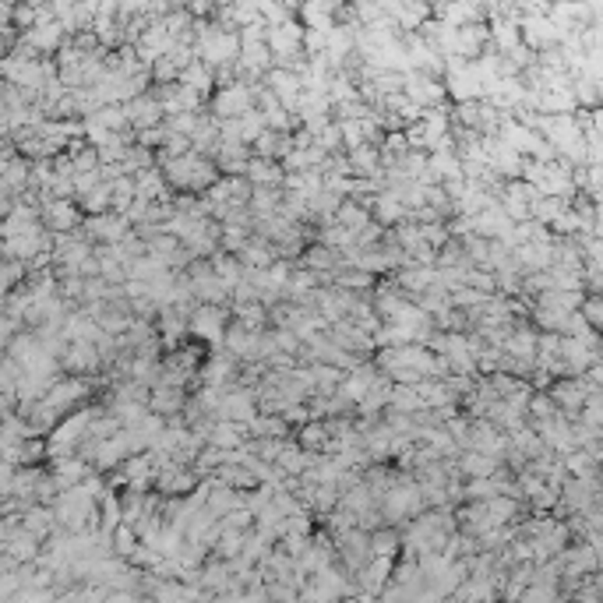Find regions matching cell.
Masks as SVG:
<instances>
[{"label": "cell", "instance_id": "8992f818", "mask_svg": "<svg viewBox=\"0 0 603 603\" xmlns=\"http://www.w3.org/2000/svg\"><path fill=\"white\" fill-rule=\"evenodd\" d=\"M60 368H64L67 377H89V374L102 371L106 360H102V353H99L95 342H71L67 353H64V360H60Z\"/></svg>", "mask_w": 603, "mask_h": 603}, {"label": "cell", "instance_id": "3957f363", "mask_svg": "<svg viewBox=\"0 0 603 603\" xmlns=\"http://www.w3.org/2000/svg\"><path fill=\"white\" fill-rule=\"evenodd\" d=\"M43 226L49 233H82L85 226V212L78 201H60V198H43Z\"/></svg>", "mask_w": 603, "mask_h": 603}, {"label": "cell", "instance_id": "d6986e66", "mask_svg": "<svg viewBox=\"0 0 603 603\" xmlns=\"http://www.w3.org/2000/svg\"><path fill=\"white\" fill-rule=\"evenodd\" d=\"M78 205H82V212H85V216H106V212H113V187L99 184L95 191H89Z\"/></svg>", "mask_w": 603, "mask_h": 603}, {"label": "cell", "instance_id": "ffe728a7", "mask_svg": "<svg viewBox=\"0 0 603 603\" xmlns=\"http://www.w3.org/2000/svg\"><path fill=\"white\" fill-rule=\"evenodd\" d=\"M417 304L430 315V318H441V315L456 311V307H452V293H445V289H438V286H434L430 293H423Z\"/></svg>", "mask_w": 603, "mask_h": 603}, {"label": "cell", "instance_id": "e0dca14e", "mask_svg": "<svg viewBox=\"0 0 603 603\" xmlns=\"http://www.w3.org/2000/svg\"><path fill=\"white\" fill-rule=\"evenodd\" d=\"M247 427H251V438H279V441L293 438V434H289V423L282 417H272V413H258Z\"/></svg>", "mask_w": 603, "mask_h": 603}, {"label": "cell", "instance_id": "ac0fdd59", "mask_svg": "<svg viewBox=\"0 0 603 603\" xmlns=\"http://www.w3.org/2000/svg\"><path fill=\"white\" fill-rule=\"evenodd\" d=\"M568 208H572V201H561V198H536V201H533V223H540V226L551 230Z\"/></svg>", "mask_w": 603, "mask_h": 603}, {"label": "cell", "instance_id": "603a6c76", "mask_svg": "<svg viewBox=\"0 0 603 603\" xmlns=\"http://www.w3.org/2000/svg\"><path fill=\"white\" fill-rule=\"evenodd\" d=\"M582 315H586V322L593 325V332H600L603 335V297H586Z\"/></svg>", "mask_w": 603, "mask_h": 603}, {"label": "cell", "instance_id": "277c9868", "mask_svg": "<svg viewBox=\"0 0 603 603\" xmlns=\"http://www.w3.org/2000/svg\"><path fill=\"white\" fill-rule=\"evenodd\" d=\"M131 233H135V226H131L124 216H117V212L89 216V219H85V226H82V236H85V240H93L95 247H99V244H124Z\"/></svg>", "mask_w": 603, "mask_h": 603}, {"label": "cell", "instance_id": "7c38bea8", "mask_svg": "<svg viewBox=\"0 0 603 603\" xmlns=\"http://www.w3.org/2000/svg\"><path fill=\"white\" fill-rule=\"evenodd\" d=\"M452 181H466L459 152H434L430 155V184H452Z\"/></svg>", "mask_w": 603, "mask_h": 603}, {"label": "cell", "instance_id": "d4e9b609", "mask_svg": "<svg viewBox=\"0 0 603 603\" xmlns=\"http://www.w3.org/2000/svg\"><path fill=\"white\" fill-rule=\"evenodd\" d=\"M575 603H603V593L597 590V586H579Z\"/></svg>", "mask_w": 603, "mask_h": 603}, {"label": "cell", "instance_id": "484cf974", "mask_svg": "<svg viewBox=\"0 0 603 603\" xmlns=\"http://www.w3.org/2000/svg\"><path fill=\"white\" fill-rule=\"evenodd\" d=\"M597 89H600V110H603V82H597Z\"/></svg>", "mask_w": 603, "mask_h": 603}, {"label": "cell", "instance_id": "6da1fadb", "mask_svg": "<svg viewBox=\"0 0 603 603\" xmlns=\"http://www.w3.org/2000/svg\"><path fill=\"white\" fill-rule=\"evenodd\" d=\"M233 322V307H208V304H198L191 311V339H201L208 342L212 350H219L226 342V328Z\"/></svg>", "mask_w": 603, "mask_h": 603}, {"label": "cell", "instance_id": "7402d4cb", "mask_svg": "<svg viewBox=\"0 0 603 603\" xmlns=\"http://www.w3.org/2000/svg\"><path fill=\"white\" fill-rule=\"evenodd\" d=\"M395 547H399V536L392 533V529H381V533H374L371 536V551L381 557H392L395 554Z\"/></svg>", "mask_w": 603, "mask_h": 603}, {"label": "cell", "instance_id": "44dd1931", "mask_svg": "<svg viewBox=\"0 0 603 603\" xmlns=\"http://www.w3.org/2000/svg\"><path fill=\"white\" fill-rule=\"evenodd\" d=\"M575 99H579V110H600V89L593 78L579 75L575 78Z\"/></svg>", "mask_w": 603, "mask_h": 603}, {"label": "cell", "instance_id": "9a60e30c", "mask_svg": "<svg viewBox=\"0 0 603 603\" xmlns=\"http://www.w3.org/2000/svg\"><path fill=\"white\" fill-rule=\"evenodd\" d=\"M335 223H339V226H346L353 236H360V233L374 223V216H371V208H368V205H360V201H342V208H339Z\"/></svg>", "mask_w": 603, "mask_h": 603}, {"label": "cell", "instance_id": "5b68a950", "mask_svg": "<svg viewBox=\"0 0 603 603\" xmlns=\"http://www.w3.org/2000/svg\"><path fill=\"white\" fill-rule=\"evenodd\" d=\"M406 99L417 102L420 110H438V106H448V89H445V82H438L423 71H410L406 75Z\"/></svg>", "mask_w": 603, "mask_h": 603}, {"label": "cell", "instance_id": "7a4b0ae2", "mask_svg": "<svg viewBox=\"0 0 603 603\" xmlns=\"http://www.w3.org/2000/svg\"><path fill=\"white\" fill-rule=\"evenodd\" d=\"M208 110H212V117H219V120H240L244 113L258 110V93L236 82V85H226V89H216Z\"/></svg>", "mask_w": 603, "mask_h": 603}, {"label": "cell", "instance_id": "4fadbf2b", "mask_svg": "<svg viewBox=\"0 0 603 603\" xmlns=\"http://www.w3.org/2000/svg\"><path fill=\"white\" fill-rule=\"evenodd\" d=\"M286 166L282 163H272V159H251V166H247V181L254 187H282L286 184Z\"/></svg>", "mask_w": 603, "mask_h": 603}, {"label": "cell", "instance_id": "30bf717a", "mask_svg": "<svg viewBox=\"0 0 603 603\" xmlns=\"http://www.w3.org/2000/svg\"><path fill=\"white\" fill-rule=\"evenodd\" d=\"M187 395L184 388H173V385H155L152 388V399H148V410L152 413H159L163 420H177V417H184V410H187Z\"/></svg>", "mask_w": 603, "mask_h": 603}, {"label": "cell", "instance_id": "52a82bcc", "mask_svg": "<svg viewBox=\"0 0 603 603\" xmlns=\"http://www.w3.org/2000/svg\"><path fill=\"white\" fill-rule=\"evenodd\" d=\"M265 89L276 95L289 113H297V106H300V99H304V82H300V75L289 71V67H272V71L265 75Z\"/></svg>", "mask_w": 603, "mask_h": 603}, {"label": "cell", "instance_id": "cb8c5ba5", "mask_svg": "<svg viewBox=\"0 0 603 603\" xmlns=\"http://www.w3.org/2000/svg\"><path fill=\"white\" fill-rule=\"evenodd\" d=\"M117 551H120V554H131V551H135V529H131V526H120V529H117Z\"/></svg>", "mask_w": 603, "mask_h": 603}, {"label": "cell", "instance_id": "2e32d148", "mask_svg": "<svg viewBox=\"0 0 603 603\" xmlns=\"http://www.w3.org/2000/svg\"><path fill=\"white\" fill-rule=\"evenodd\" d=\"M181 85L194 89V93H201L205 99H208V95H216L212 89H219V85H216V71H212L205 60H194V64L187 67L184 75H181Z\"/></svg>", "mask_w": 603, "mask_h": 603}, {"label": "cell", "instance_id": "4316f807", "mask_svg": "<svg viewBox=\"0 0 603 603\" xmlns=\"http://www.w3.org/2000/svg\"><path fill=\"white\" fill-rule=\"evenodd\" d=\"M600 469H603V452H600Z\"/></svg>", "mask_w": 603, "mask_h": 603}, {"label": "cell", "instance_id": "9c48e42d", "mask_svg": "<svg viewBox=\"0 0 603 603\" xmlns=\"http://www.w3.org/2000/svg\"><path fill=\"white\" fill-rule=\"evenodd\" d=\"M22 40L36 49L40 57H49V53H60V49L67 47V40H71V36H67V29H64L60 22H40L36 29L22 32Z\"/></svg>", "mask_w": 603, "mask_h": 603}, {"label": "cell", "instance_id": "5bb4252c", "mask_svg": "<svg viewBox=\"0 0 603 603\" xmlns=\"http://www.w3.org/2000/svg\"><path fill=\"white\" fill-rule=\"evenodd\" d=\"M293 135H279V131H265L254 141V155L258 159H272V163H286V155L293 152Z\"/></svg>", "mask_w": 603, "mask_h": 603}, {"label": "cell", "instance_id": "8fae6325", "mask_svg": "<svg viewBox=\"0 0 603 603\" xmlns=\"http://www.w3.org/2000/svg\"><path fill=\"white\" fill-rule=\"evenodd\" d=\"M501 469H505V463L494 459V456H487V452H463V456H459L463 480H491V476H498Z\"/></svg>", "mask_w": 603, "mask_h": 603}, {"label": "cell", "instance_id": "ba28073f", "mask_svg": "<svg viewBox=\"0 0 603 603\" xmlns=\"http://www.w3.org/2000/svg\"><path fill=\"white\" fill-rule=\"evenodd\" d=\"M371 216H374V223H377V226H385V230H395V226L410 223V208L403 205V198H399V191H395V187H388V191H381V194L374 198Z\"/></svg>", "mask_w": 603, "mask_h": 603}]
</instances>
